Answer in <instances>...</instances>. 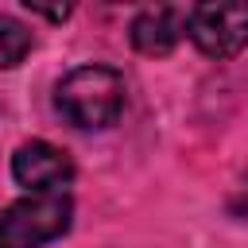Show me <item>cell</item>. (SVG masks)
I'll list each match as a JSON object with an SVG mask.
<instances>
[{"mask_svg": "<svg viewBox=\"0 0 248 248\" xmlns=\"http://www.w3.org/2000/svg\"><path fill=\"white\" fill-rule=\"evenodd\" d=\"M12 174L31 194H50V190H62L74 178V163L62 147H54L46 140H31L12 155Z\"/></svg>", "mask_w": 248, "mask_h": 248, "instance_id": "obj_4", "label": "cell"}, {"mask_svg": "<svg viewBox=\"0 0 248 248\" xmlns=\"http://www.w3.org/2000/svg\"><path fill=\"white\" fill-rule=\"evenodd\" d=\"M182 23H186V16H182L178 8H170V4L143 8V12L132 19V46H136L140 54H151V58L170 54L174 43H178V35H182Z\"/></svg>", "mask_w": 248, "mask_h": 248, "instance_id": "obj_5", "label": "cell"}, {"mask_svg": "<svg viewBox=\"0 0 248 248\" xmlns=\"http://www.w3.org/2000/svg\"><path fill=\"white\" fill-rule=\"evenodd\" d=\"M31 31L19 19H0V66H19L31 54Z\"/></svg>", "mask_w": 248, "mask_h": 248, "instance_id": "obj_6", "label": "cell"}, {"mask_svg": "<svg viewBox=\"0 0 248 248\" xmlns=\"http://www.w3.org/2000/svg\"><path fill=\"white\" fill-rule=\"evenodd\" d=\"M194 46L209 58H232L248 46V4H198L186 12Z\"/></svg>", "mask_w": 248, "mask_h": 248, "instance_id": "obj_3", "label": "cell"}, {"mask_svg": "<svg viewBox=\"0 0 248 248\" xmlns=\"http://www.w3.org/2000/svg\"><path fill=\"white\" fill-rule=\"evenodd\" d=\"M27 8L39 12V16H46V19H66L70 16V8H46V4H31V0H27Z\"/></svg>", "mask_w": 248, "mask_h": 248, "instance_id": "obj_8", "label": "cell"}, {"mask_svg": "<svg viewBox=\"0 0 248 248\" xmlns=\"http://www.w3.org/2000/svg\"><path fill=\"white\" fill-rule=\"evenodd\" d=\"M74 202L66 190L27 194L0 213V248H43L70 229Z\"/></svg>", "mask_w": 248, "mask_h": 248, "instance_id": "obj_2", "label": "cell"}, {"mask_svg": "<svg viewBox=\"0 0 248 248\" xmlns=\"http://www.w3.org/2000/svg\"><path fill=\"white\" fill-rule=\"evenodd\" d=\"M54 105L74 128H108L124 112V78L108 66H78L58 81Z\"/></svg>", "mask_w": 248, "mask_h": 248, "instance_id": "obj_1", "label": "cell"}, {"mask_svg": "<svg viewBox=\"0 0 248 248\" xmlns=\"http://www.w3.org/2000/svg\"><path fill=\"white\" fill-rule=\"evenodd\" d=\"M232 213L240 217V221H248V178L236 186V194H232Z\"/></svg>", "mask_w": 248, "mask_h": 248, "instance_id": "obj_7", "label": "cell"}]
</instances>
